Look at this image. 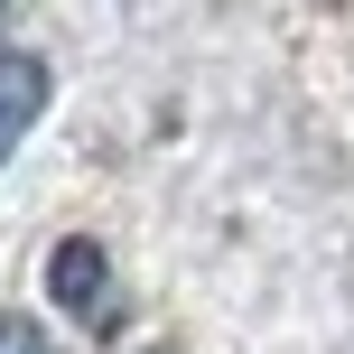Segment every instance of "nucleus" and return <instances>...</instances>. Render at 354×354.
Instances as JSON below:
<instances>
[{
    "instance_id": "f03ea898",
    "label": "nucleus",
    "mask_w": 354,
    "mask_h": 354,
    "mask_svg": "<svg viewBox=\"0 0 354 354\" xmlns=\"http://www.w3.org/2000/svg\"><path fill=\"white\" fill-rule=\"evenodd\" d=\"M37 112H47V66L37 56H0V159L28 140Z\"/></svg>"
},
{
    "instance_id": "20e7f679",
    "label": "nucleus",
    "mask_w": 354,
    "mask_h": 354,
    "mask_svg": "<svg viewBox=\"0 0 354 354\" xmlns=\"http://www.w3.org/2000/svg\"><path fill=\"white\" fill-rule=\"evenodd\" d=\"M0 10H10V0H0Z\"/></svg>"
},
{
    "instance_id": "f257e3e1",
    "label": "nucleus",
    "mask_w": 354,
    "mask_h": 354,
    "mask_svg": "<svg viewBox=\"0 0 354 354\" xmlns=\"http://www.w3.org/2000/svg\"><path fill=\"white\" fill-rule=\"evenodd\" d=\"M47 289H56V308H66V317H103V308H112V261H103L93 243H56Z\"/></svg>"
},
{
    "instance_id": "7ed1b4c3",
    "label": "nucleus",
    "mask_w": 354,
    "mask_h": 354,
    "mask_svg": "<svg viewBox=\"0 0 354 354\" xmlns=\"http://www.w3.org/2000/svg\"><path fill=\"white\" fill-rule=\"evenodd\" d=\"M0 354H37V336H28L19 317H0Z\"/></svg>"
}]
</instances>
